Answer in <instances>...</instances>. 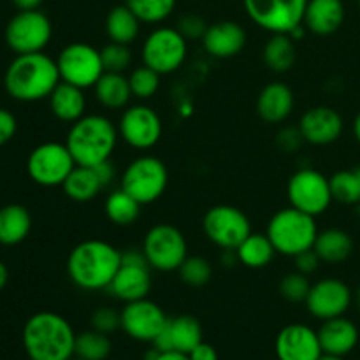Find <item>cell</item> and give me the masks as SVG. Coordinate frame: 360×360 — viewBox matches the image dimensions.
Returning a JSON list of instances; mask_svg holds the SVG:
<instances>
[{"mask_svg": "<svg viewBox=\"0 0 360 360\" xmlns=\"http://www.w3.org/2000/svg\"><path fill=\"white\" fill-rule=\"evenodd\" d=\"M122 264V252L102 239H86L70 250L67 274L84 292L108 290Z\"/></svg>", "mask_w": 360, "mask_h": 360, "instance_id": "1", "label": "cell"}, {"mask_svg": "<svg viewBox=\"0 0 360 360\" xmlns=\"http://www.w3.org/2000/svg\"><path fill=\"white\" fill-rule=\"evenodd\" d=\"M60 81L56 60L44 51L16 55L4 74V88L11 98L20 102L49 98Z\"/></svg>", "mask_w": 360, "mask_h": 360, "instance_id": "2", "label": "cell"}, {"mask_svg": "<svg viewBox=\"0 0 360 360\" xmlns=\"http://www.w3.org/2000/svg\"><path fill=\"white\" fill-rule=\"evenodd\" d=\"M76 336L69 320L53 311H39L25 322L23 348L30 360H70Z\"/></svg>", "mask_w": 360, "mask_h": 360, "instance_id": "3", "label": "cell"}, {"mask_svg": "<svg viewBox=\"0 0 360 360\" xmlns=\"http://www.w3.org/2000/svg\"><path fill=\"white\" fill-rule=\"evenodd\" d=\"M120 141L118 125L104 115H84L70 125L65 137L76 165L95 167L105 160H111Z\"/></svg>", "mask_w": 360, "mask_h": 360, "instance_id": "4", "label": "cell"}, {"mask_svg": "<svg viewBox=\"0 0 360 360\" xmlns=\"http://www.w3.org/2000/svg\"><path fill=\"white\" fill-rule=\"evenodd\" d=\"M319 232L315 217L294 206H288L271 217L266 234L273 243L276 253L295 257L313 248Z\"/></svg>", "mask_w": 360, "mask_h": 360, "instance_id": "5", "label": "cell"}, {"mask_svg": "<svg viewBox=\"0 0 360 360\" xmlns=\"http://www.w3.org/2000/svg\"><path fill=\"white\" fill-rule=\"evenodd\" d=\"M120 186L143 206L157 202L169 186L167 165L155 155H141L127 165Z\"/></svg>", "mask_w": 360, "mask_h": 360, "instance_id": "6", "label": "cell"}, {"mask_svg": "<svg viewBox=\"0 0 360 360\" xmlns=\"http://www.w3.org/2000/svg\"><path fill=\"white\" fill-rule=\"evenodd\" d=\"M188 56V41L176 27H158L148 34L141 48L143 63L160 76L181 69Z\"/></svg>", "mask_w": 360, "mask_h": 360, "instance_id": "7", "label": "cell"}, {"mask_svg": "<svg viewBox=\"0 0 360 360\" xmlns=\"http://www.w3.org/2000/svg\"><path fill=\"white\" fill-rule=\"evenodd\" d=\"M141 248L151 269L158 273L178 271L188 257V243L185 234L171 224L153 225L144 236Z\"/></svg>", "mask_w": 360, "mask_h": 360, "instance_id": "8", "label": "cell"}, {"mask_svg": "<svg viewBox=\"0 0 360 360\" xmlns=\"http://www.w3.org/2000/svg\"><path fill=\"white\" fill-rule=\"evenodd\" d=\"M287 197L290 206L319 217L333 204L330 181L323 172L313 167H301L288 178Z\"/></svg>", "mask_w": 360, "mask_h": 360, "instance_id": "9", "label": "cell"}, {"mask_svg": "<svg viewBox=\"0 0 360 360\" xmlns=\"http://www.w3.org/2000/svg\"><path fill=\"white\" fill-rule=\"evenodd\" d=\"M60 79L77 88H94L105 72L101 49L88 42H70L56 56Z\"/></svg>", "mask_w": 360, "mask_h": 360, "instance_id": "10", "label": "cell"}, {"mask_svg": "<svg viewBox=\"0 0 360 360\" xmlns=\"http://www.w3.org/2000/svg\"><path fill=\"white\" fill-rule=\"evenodd\" d=\"M202 231L220 250H236L253 232L248 214L231 204L210 207L202 218Z\"/></svg>", "mask_w": 360, "mask_h": 360, "instance_id": "11", "label": "cell"}, {"mask_svg": "<svg viewBox=\"0 0 360 360\" xmlns=\"http://www.w3.org/2000/svg\"><path fill=\"white\" fill-rule=\"evenodd\" d=\"M4 37L16 55L44 51L53 37V25L42 11H18L6 25Z\"/></svg>", "mask_w": 360, "mask_h": 360, "instance_id": "12", "label": "cell"}, {"mask_svg": "<svg viewBox=\"0 0 360 360\" xmlns=\"http://www.w3.org/2000/svg\"><path fill=\"white\" fill-rule=\"evenodd\" d=\"M250 20L271 34H290L304 25L308 0H243Z\"/></svg>", "mask_w": 360, "mask_h": 360, "instance_id": "13", "label": "cell"}, {"mask_svg": "<svg viewBox=\"0 0 360 360\" xmlns=\"http://www.w3.org/2000/svg\"><path fill=\"white\" fill-rule=\"evenodd\" d=\"M74 167L76 162L69 148L65 146V143H55V141L35 146L27 158V172L30 179L46 188L62 186Z\"/></svg>", "mask_w": 360, "mask_h": 360, "instance_id": "14", "label": "cell"}, {"mask_svg": "<svg viewBox=\"0 0 360 360\" xmlns=\"http://www.w3.org/2000/svg\"><path fill=\"white\" fill-rule=\"evenodd\" d=\"M153 285L151 267L143 248H129L122 252V264L109 285V294L122 302L139 301L148 297Z\"/></svg>", "mask_w": 360, "mask_h": 360, "instance_id": "15", "label": "cell"}, {"mask_svg": "<svg viewBox=\"0 0 360 360\" xmlns=\"http://www.w3.org/2000/svg\"><path fill=\"white\" fill-rule=\"evenodd\" d=\"M120 139L139 151L151 150L164 134L162 118L153 108L146 104L127 105L118 122Z\"/></svg>", "mask_w": 360, "mask_h": 360, "instance_id": "16", "label": "cell"}, {"mask_svg": "<svg viewBox=\"0 0 360 360\" xmlns=\"http://www.w3.org/2000/svg\"><path fill=\"white\" fill-rule=\"evenodd\" d=\"M354 301V292L338 278H322L316 283H311L309 294L304 304L311 316L319 320H330L345 316Z\"/></svg>", "mask_w": 360, "mask_h": 360, "instance_id": "17", "label": "cell"}, {"mask_svg": "<svg viewBox=\"0 0 360 360\" xmlns=\"http://www.w3.org/2000/svg\"><path fill=\"white\" fill-rule=\"evenodd\" d=\"M120 315H122L123 333L143 343H153L167 323V315L164 309L148 297L125 302Z\"/></svg>", "mask_w": 360, "mask_h": 360, "instance_id": "18", "label": "cell"}, {"mask_svg": "<svg viewBox=\"0 0 360 360\" xmlns=\"http://www.w3.org/2000/svg\"><path fill=\"white\" fill-rule=\"evenodd\" d=\"M278 360H319L323 355L319 330L306 323H290L278 333L274 343Z\"/></svg>", "mask_w": 360, "mask_h": 360, "instance_id": "19", "label": "cell"}, {"mask_svg": "<svg viewBox=\"0 0 360 360\" xmlns=\"http://www.w3.org/2000/svg\"><path fill=\"white\" fill-rule=\"evenodd\" d=\"M297 127L304 137V143L313 146H327L340 139L345 122L336 109L329 105H315L301 116Z\"/></svg>", "mask_w": 360, "mask_h": 360, "instance_id": "20", "label": "cell"}, {"mask_svg": "<svg viewBox=\"0 0 360 360\" xmlns=\"http://www.w3.org/2000/svg\"><path fill=\"white\" fill-rule=\"evenodd\" d=\"M199 343H202V327L192 315H179L167 319L162 333L153 341L158 352H179L188 355Z\"/></svg>", "mask_w": 360, "mask_h": 360, "instance_id": "21", "label": "cell"}, {"mask_svg": "<svg viewBox=\"0 0 360 360\" xmlns=\"http://www.w3.org/2000/svg\"><path fill=\"white\" fill-rule=\"evenodd\" d=\"M202 48L213 58L227 60L239 55L246 46V30L232 20L211 23L202 37Z\"/></svg>", "mask_w": 360, "mask_h": 360, "instance_id": "22", "label": "cell"}, {"mask_svg": "<svg viewBox=\"0 0 360 360\" xmlns=\"http://www.w3.org/2000/svg\"><path fill=\"white\" fill-rule=\"evenodd\" d=\"M295 105V95L288 84L281 81L266 84L257 97V112L269 125H278L290 118Z\"/></svg>", "mask_w": 360, "mask_h": 360, "instance_id": "23", "label": "cell"}, {"mask_svg": "<svg viewBox=\"0 0 360 360\" xmlns=\"http://www.w3.org/2000/svg\"><path fill=\"white\" fill-rule=\"evenodd\" d=\"M345 11L343 0H308L304 13V27L311 34L327 37L343 27Z\"/></svg>", "mask_w": 360, "mask_h": 360, "instance_id": "24", "label": "cell"}, {"mask_svg": "<svg viewBox=\"0 0 360 360\" xmlns=\"http://www.w3.org/2000/svg\"><path fill=\"white\" fill-rule=\"evenodd\" d=\"M319 340L323 354L345 357L355 350L359 343V329L345 316L323 320L319 329Z\"/></svg>", "mask_w": 360, "mask_h": 360, "instance_id": "25", "label": "cell"}, {"mask_svg": "<svg viewBox=\"0 0 360 360\" xmlns=\"http://www.w3.org/2000/svg\"><path fill=\"white\" fill-rule=\"evenodd\" d=\"M49 109L53 116L63 123L77 122L86 115V97H84L83 88H77L74 84L60 81L58 86L49 95Z\"/></svg>", "mask_w": 360, "mask_h": 360, "instance_id": "26", "label": "cell"}, {"mask_svg": "<svg viewBox=\"0 0 360 360\" xmlns=\"http://www.w3.org/2000/svg\"><path fill=\"white\" fill-rule=\"evenodd\" d=\"M32 231V214L23 204H6L0 207V245L16 246Z\"/></svg>", "mask_w": 360, "mask_h": 360, "instance_id": "27", "label": "cell"}, {"mask_svg": "<svg viewBox=\"0 0 360 360\" xmlns=\"http://www.w3.org/2000/svg\"><path fill=\"white\" fill-rule=\"evenodd\" d=\"M313 250L322 262L336 266V264H343L345 260L350 259V255L354 253V239L343 229H326V231L319 232Z\"/></svg>", "mask_w": 360, "mask_h": 360, "instance_id": "28", "label": "cell"}, {"mask_svg": "<svg viewBox=\"0 0 360 360\" xmlns=\"http://www.w3.org/2000/svg\"><path fill=\"white\" fill-rule=\"evenodd\" d=\"M95 98L105 109H125L132 98L129 76L120 72H104L94 86Z\"/></svg>", "mask_w": 360, "mask_h": 360, "instance_id": "29", "label": "cell"}, {"mask_svg": "<svg viewBox=\"0 0 360 360\" xmlns=\"http://www.w3.org/2000/svg\"><path fill=\"white\" fill-rule=\"evenodd\" d=\"M63 193L74 202H90L105 188L95 167L76 165L62 185Z\"/></svg>", "mask_w": 360, "mask_h": 360, "instance_id": "30", "label": "cell"}, {"mask_svg": "<svg viewBox=\"0 0 360 360\" xmlns=\"http://www.w3.org/2000/svg\"><path fill=\"white\" fill-rule=\"evenodd\" d=\"M105 34L109 41L120 44H132L141 32V20L127 4L115 6L105 16Z\"/></svg>", "mask_w": 360, "mask_h": 360, "instance_id": "31", "label": "cell"}, {"mask_svg": "<svg viewBox=\"0 0 360 360\" xmlns=\"http://www.w3.org/2000/svg\"><path fill=\"white\" fill-rule=\"evenodd\" d=\"M264 63L276 74H285L294 67L297 58L295 41L288 34H273L262 49Z\"/></svg>", "mask_w": 360, "mask_h": 360, "instance_id": "32", "label": "cell"}, {"mask_svg": "<svg viewBox=\"0 0 360 360\" xmlns=\"http://www.w3.org/2000/svg\"><path fill=\"white\" fill-rule=\"evenodd\" d=\"M236 255L241 266L248 269H262L273 262L276 250L273 243L262 232H252L241 245L236 248Z\"/></svg>", "mask_w": 360, "mask_h": 360, "instance_id": "33", "label": "cell"}, {"mask_svg": "<svg viewBox=\"0 0 360 360\" xmlns=\"http://www.w3.org/2000/svg\"><path fill=\"white\" fill-rule=\"evenodd\" d=\"M141 207L143 204L137 202L129 192L120 186L105 197L104 213L111 224L118 225V227H129V225L136 224L137 218L141 217Z\"/></svg>", "mask_w": 360, "mask_h": 360, "instance_id": "34", "label": "cell"}, {"mask_svg": "<svg viewBox=\"0 0 360 360\" xmlns=\"http://www.w3.org/2000/svg\"><path fill=\"white\" fill-rule=\"evenodd\" d=\"M112 343L108 334L90 329L76 336L74 357L81 360H105L111 355Z\"/></svg>", "mask_w": 360, "mask_h": 360, "instance_id": "35", "label": "cell"}, {"mask_svg": "<svg viewBox=\"0 0 360 360\" xmlns=\"http://www.w3.org/2000/svg\"><path fill=\"white\" fill-rule=\"evenodd\" d=\"M178 0H125L141 23L157 25L167 20L176 9Z\"/></svg>", "mask_w": 360, "mask_h": 360, "instance_id": "36", "label": "cell"}, {"mask_svg": "<svg viewBox=\"0 0 360 360\" xmlns=\"http://www.w3.org/2000/svg\"><path fill=\"white\" fill-rule=\"evenodd\" d=\"M329 181L334 200L347 204V206L360 202V183L354 169L352 171L334 172Z\"/></svg>", "mask_w": 360, "mask_h": 360, "instance_id": "37", "label": "cell"}, {"mask_svg": "<svg viewBox=\"0 0 360 360\" xmlns=\"http://www.w3.org/2000/svg\"><path fill=\"white\" fill-rule=\"evenodd\" d=\"M160 74L155 72L153 69L146 67L144 63L141 67H136L129 74L132 97L139 98V101H148V98L153 97L158 91V88H160Z\"/></svg>", "mask_w": 360, "mask_h": 360, "instance_id": "38", "label": "cell"}, {"mask_svg": "<svg viewBox=\"0 0 360 360\" xmlns=\"http://www.w3.org/2000/svg\"><path fill=\"white\" fill-rule=\"evenodd\" d=\"M178 274L183 283L199 288L210 283L211 276H213V267H211L210 260L204 259V257L188 255L178 269Z\"/></svg>", "mask_w": 360, "mask_h": 360, "instance_id": "39", "label": "cell"}, {"mask_svg": "<svg viewBox=\"0 0 360 360\" xmlns=\"http://www.w3.org/2000/svg\"><path fill=\"white\" fill-rule=\"evenodd\" d=\"M102 65L105 72H120L125 74V70L132 65V51L129 44H120L111 42L101 49Z\"/></svg>", "mask_w": 360, "mask_h": 360, "instance_id": "40", "label": "cell"}, {"mask_svg": "<svg viewBox=\"0 0 360 360\" xmlns=\"http://www.w3.org/2000/svg\"><path fill=\"white\" fill-rule=\"evenodd\" d=\"M309 288H311V283H309L308 274H302L299 271L285 274L283 280L280 281V294L288 302H304Z\"/></svg>", "mask_w": 360, "mask_h": 360, "instance_id": "41", "label": "cell"}, {"mask_svg": "<svg viewBox=\"0 0 360 360\" xmlns=\"http://www.w3.org/2000/svg\"><path fill=\"white\" fill-rule=\"evenodd\" d=\"M207 27H210V25H207V21L204 20L200 14H195V13L183 14V16L178 20V25H176V28L179 30V34H181L188 42L190 41H202Z\"/></svg>", "mask_w": 360, "mask_h": 360, "instance_id": "42", "label": "cell"}, {"mask_svg": "<svg viewBox=\"0 0 360 360\" xmlns=\"http://www.w3.org/2000/svg\"><path fill=\"white\" fill-rule=\"evenodd\" d=\"M91 329L102 334H112L122 329V315L112 308H98L91 313Z\"/></svg>", "mask_w": 360, "mask_h": 360, "instance_id": "43", "label": "cell"}, {"mask_svg": "<svg viewBox=\"0 0 360 360\" xmlns=\"http://www.w3.org/2000/svg\"><path fill=\"white\" fill-rule=\"evenodd\" d=\"M302 143H304V137H302L299 127H283L276 136L278 148L285 153L297 151L302 146Z\"/></svg>", "mask_w": 360, "mask_h": 360, "instance_id": "44", "label": "cell"}, {"mask_svg": "<svg viewBox=\"0 0 360 360\" xmlns=\"http://www.w3.org/2000/svg\"><path fill=\"white\" fill-rule=\"evenodd\" d=\"M18 130V120L7 109L0 108V146L9 143L14 136H16Z\"/></svg>", "mask_w": 360, "mask_h": 360, "instance_id": "45", "label": "cell"}, {"mask_svg": "<svg viewBox=\"0 0 360 360\" xmlns=\"http://www.w3.org/2000/svg\"><path fill=\"white\" fill-rule=\"evenodd\" d=\"M294 259H295V271H299V273H302V274H308V276L309 274L315 273V271L319 269L320 262H322V260H320V257L316 255V252L313 248L299 253V255H295Z\"/></svg>", "mask_w": 360, "mask_h": 360, "instance_id": "46", "label": "cell"}, {"mask_svg": "<svg viewBox=\"0 0 360 360\" xmlns=\"http://www.w3.org/2000/svg\"><path fill=\"white\" fill-rule=\"evenodd\" d=\"M190 360H218V352L210 343H199L188 354Z\"/></svg>", "mask_w": 360, "mask_h": 360, "instance_id": "47", "label": "cell"}, {"mask_svg": "<svg viewBox=\"0 0 360 360\" xmlns=\"http://www.w3.org/2000/svg\"><path fill=\"white\" fill-rule=\"evenodd\" d=\"M95 171H97L98 178H101L102 185L109 186L116 178V171H115V165H112L111 160H105L102 164L95 165Z\"/></svg>", "mask_w": 360, "mask_h": 360, "instance_id": "48", "label": "cell"}, {"mask_svg": "<svg viewBox=\"0 0 360 360\" xmlns=\"http://www.w3.org/2000/svg\"><path fill=\"white\" fill-rule=\"evenodd\" d=\"M44 0H13V4L16 6L18 11H34L41 7V4Z\"/></svg>", "mask_w": 360, "mask_h": 360, "instance_id": "49", "label": "cell"}, {"mask_svg": "<svg viewBox=\"0 0 360 360\" xmlns=\"http://www.w3.org/2000/svg\"><path fill=\"white\" fill-rule=\"evenodd\" d=\"M155 360H190L186 354H179V352H160Z\"/></svg>", "mask_w": 360, "mask_h": 360, "instance_id": "50", "label": "cell"}, {"mask_svg": "<svg viewBox=\"0 0 360 360\" xmlns=\"http://www.w3.org/2000/svg\"><path fill=\"white\" fill-rule=\"evenodd\" d=\"M7 281H9V269H7L6 264H4L2 260H0V292H2L4 288H6Z\"/></svg>", "mask_w": 360, "mask_h": 360, "instance_id": "51", "label": "cell"}, {"mask_svg": "<svg viewBox=\"0 0 360 360\" xmlns=\"http://www.w3.org/2000/svg\"><path fill=\"white\" fill-rule=\"evenodd\" d=\"M354 136H355V139H357V143L360 144V112L355 116V120H354Z\"/></svg>", "mask_w": 360, "mask_h": 360, "instance_id": "52", "label": "cell"}, {"mask_svg": "<svg viewBox=\"0 0 360 360\" xmlns=\"http://www.w3.org/2000/svg\"><path fill=\"white\" fill-rule=\"evenodd\" d=\"M319 360H345L343 357H338V355H329V354H323L322 357Z\"/></svg>", "mask_w": 360, "mask_h": 360, "instance_id": "53", "label": "cell"}, {"mask_svg": "<svg viewBox=\"0 0 360 360\" xmlns=\"http://www.w3.org/2000/svg\"><path fill=\"white\" fill-rule=\"evenodd\" d=\"M355 302H357V308H359V311H360V285H359L357 292H355Z\"/></svg>", "mask_w": 360, "mask_h": 360, "instance_id": "54", "label": "cell"}, {"mask_svg": "<svg viewBox=\"0 0 360 360\" xmlns=\"http://www.w3.org/2000/svg\"><path fill=\"white\" fill-rule=\"evenodd\" d=\"M354 171H355V174H357V178H359V183H360V165H359V167H355Z\"/></svg>", "mask_w": 360, "mask_h": 360, "instance_id": "55", "label": "cell"}, {"mask_svg": "<svg viewBox=\"0 0 360 360\" xmlns=\"http://www.w3.org/2000/svg\"><path fill=\"white\" fill-rule=\"evenodd\" d=\"M357 206H359V207H357V211H359V220H360V202L357 204Z\"/></svg>", "mask_w": 360, "mask_h": 360, "instance_id": "56", "label": "cell"}, {"mask_svg": "<svg viewBox=\"0 0 360 360\" xmlns=\"http://www.w3.org/2000/svg\"><path fill=\"white\" fill-rule=\"evenodd\" d=\"M70 360H81V359H77V357H76V359H70Z\"/></svg>", "mask_w": 360, "mask_h": 360, "instance_id": "57", "label": "cell"}, {"mask_svg": "<svg viewBox=\"0 0 360 360\" xmlns=\"http://www.w3.org/2000/svg\"><path fill=\"white\" fill-rule=\"evenodd\" d=\"M357 2H359V9H360V0H357Z\"/></svg>", "mask_w": 360, "mask_h": 360, "instance_id": "58", "label": "cell"}]
</instances>
